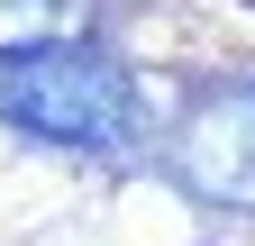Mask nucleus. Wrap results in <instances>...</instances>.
Masks as SVG:
<instances>
[{
    "instance_id": "obj_1",
    "label": "nucleus",
    "mask_w": 255,
    "mask_h": 246,
    "mask_svg": "<svg viewBox=\"0 0 255 246\" xmlns=\"http://www.w3.org/2000/svg\"><path fill=\"white\" fill-rule=\"evenodd\" d=\"M0 119L37 146H73V155H119L137 137V73L101 46H46L0 64Z\"/></svg>"
},
{
    "instance_id": "obj_2",
    "label": "nucleus",
    "mask_w": 255,
    "mask_h": 246,
    "mask_svg": "<svg viewBox=\"0 0 255 246\" xmlns=\"http://www.w3.org/2000/svg\"><path fill=\"white\" fill-rule=\"evenodd\" d=\"M173 173L210 210H246L255 219V73L191 101V119L173 128Z\"/></svg>"
},
{
    "instance_id": "obj_3",
    "label": "nucleus",
    "mask_w": 255,
    "mask_h": 246,
    "mask_svg": "<svg viewBox=\"0 0 255 246\" xmlns=\"http://www.w3.org/2000/svg\"><path fill=\"white\" fill-rule=\"evenodd\" d=\"M46 46H91V0H0V64Z\"/></svg>"
}]
</instances>
